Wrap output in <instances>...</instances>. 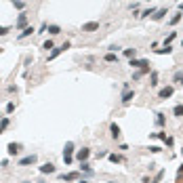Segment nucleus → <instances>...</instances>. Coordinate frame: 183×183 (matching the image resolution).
Segmentation results:
<instances>
[{"label": "nucleus", "instance_id": "a19ab883", "mask_svg": "<svg viewBox=\"0 0 183 183\" xmlns=\"http://www.w3.org/2000/svg\"><path fill=\"white\" fill-rule=\"evenodd\" d=\"M183 177V166H179V171H177V181Z\"/></svg>", "mask_w": 183, "mask_h": 183}, {"label": "nucleus", "instance_id": "a18cd8bd", "mask_svg": "<svg viewBox=\"0 0 183 183\" xmlns=\"http://www.w3.org/2000/svg\"><path fill=\"white\" fill-rule=\"evenodd\" d=\"M181 154H183V149H181Z\"/></svg>", "mask_w": 183, "mask_h": 183}, {"label": "nucleus", "instance_id": "f8f14e48", "mask_svg": "<svg viewBox=\"0 0 183 183\" xmlns=\"http://www.w3.org/2000/svg\"><path fill=\"white\" fill-rule=\"evenodd\" d=\"M109 137L112 139H120V126H118L116 122L109 124Z\"/></svg>", "mask_w": 183, "mask_h": 183}, {"label": "nucleus", "instance_id": "f03ea898", "mask_svg": "<svg viewBox=\"0 0 183 183\" xmlns=\"http://www.w3.org/2000/svg\"><path fill=\"white\" fill-rule=\"evenodd\" d=\"M72 154H74V143L67 141V143H65V149H63V162H65V164H72V160H74Z\"/></svg>", "mask_w": 183, "mask_h": 183}, {"label": "nucleus", "instance_id": "473e14b6", "mask_svg": "<svg viewBox=\"0 0 183 183\" xmlns=\"http://www.w3.org/2000/svg\"><path fill=\"white\" fill-rule=\"evenodd\" d=\"M15 112V101H8L6 103V114H13Z\"/></svg>", "mask_w": 183, "mask_h": 183}, {"label": "nucleus", "instance_id": "1a4fd4ad", "mask_svg": "<svg viewBox=\"0 0 183 183\" xmlns=\"http://www.w3.org/2000/svg\"><path fill=\"white\" fill-rule=\"evenodd\" d=\"M103 61L105 63H120V57H118V53H105Z\"/></svg>", "mask_w": 183, "mask_h": 183}, {"label": "nucleus", "instance_id": "6e6552de", "mask_svg": "<svg viewBox=\"0 0 183 183\" xmlns=\"http://www.w3.org/2000/svg\"><path fill=\"white\" fill-rule=\"evenodd\" d=\"M6 152H8V156H17V154L21 152V143H15V141H11V143L6 145Z\"/></svg>", "mask_w": 183, "mask_h": 183}, {"label": "nucleus", "instance_id": "4be33fe9", "mask_svg": "<svg viewBox=\"0 0 183 183\" xmlns=\"http://www.w3.org/2000/svg\"><path fill=\"white\" fill-rule=\"evenodd\" d=\"M124 57H129V59H137V48H124Z\"/></svg>", "mask_w": 183, "mask_h": 183}, {"label": "nucleus", "instance_id": "c9c22d12", "mask_svg": "<svg viewBox=\"0 0 183 183\" xmlns=\"http://www.w3.org/2000/svg\"><path fill=\"white\" fill-rule=\"evenodd\" d=\"M46 30H48V23H46V21H44V23H42V25L38 28V32H36V34H44Z\"/></svg>", "mask_w": 183, "mask_h": 183}, {"label": "nucleus", "instance_id": "cd10ccee", "mask_svg": "<svg viewBox=\"0 0 183 183\" xmlns=\"http://www.w3.org/2000/svg\"><path fill=\"white\" fill-rule=\"evenodd\" d=\"M173 114H175V116H177V118H181V116H183V105H181V103H179V105H175V107H173Z\"/></svg>", "mask_w": 183, "mask_h": 183}, {"label": "nucleus", "instance_id": "c756f323", "mask_svg": "<svg viewBox=\"0 0 183 183\" xmlns=\"http://www.w3.org/2000/svg\"><path fill=\"white\" fill-rule=\"evenodd\" d=\"M175 38H177V32H171V34H168V36L164 38V44H171V42H173Z\"/></svg>", "mask_w": 183, "mask_h": 183}, {"label": "nucleus", "instance_id": "a878e982", "mask_svg": "<svg viewBox=\"0 0 183 183\" xmlns=\"http://www.w3.org/2000/svg\"><path fill=\"white\" fill-rule=\"evenodd\" d=\"M42 48H44V51H53V48H55V42H53V38L44 40V42H42Z\"/></svg>", "mask_w": 183, "mask_h": 183}, {"label": "nucleus", "instance_id": "412c9836", "mask_svg": "<svg viewBox=\"0 0 183 183\" xmlns=\"http://www.w3.org/2000/svg\"><path fill=\"white\" fill-rule=\"evenodd\" d=\"M156 53H158V55H171V53H173V46L164 44L162 48H156Z\"/></svg>", "mask_w": 183, "mask_h": 183}, {"label": "nucleus", "instance_id": "6ab92c4d", "mask_svg": "<svg viewBox=\"0 0 183 183\" xmlns=\"http://www.w3.org/2000/svg\"><path fill=\"white\" fill-rule=\"evenodd\" d=\"M149 72H152V67L147 65V67H143V70H139V72H135V74H133V80H139V78H143V76H145V74H149Z\"/></svg>", "mask_w": 183, "mask_h": 183}, {"label": "nucleus", "instance_id": "ea45409f", "mask_svg": "<svg viewBox=\"0 0 183 183\" xmlns=\"http://www.w3.org/2000/svg\"><path fill=\"white\" fill-rule=\"evenodd\" d=\"M164 143H166L168 147H173V143H175V139H173V137H166V139H164Z\"/></svg>", "mask_w": 183, "mask_h": 183}, {"label": "nucleus", "instance_id": "c03bdc74", "mask_svg": "<svg viewBox=\"0 0 183 183\" xmlns=\"http://www.w3.org/2000/svg\"><path fill=\"white\" fill-rule=\"evenodd\" d=\"M23 183H32V181H23Z\"/></svg>", "mask_w": 183, "mask_h": 183}, {"label": "nucleus", "instance_id": "7c9ffc66", "mask_svg": "<svg viewBox=\"0 0 183 183\" xmlns=\"http://www.w3.org/2000/svg\"><path fill=\"white\" fill-rule=\"evenodd\" d=\"M13 6L19 8V11H23V8H25V2H23V0H13Z\"/></svg>", "mask_w": 183, "mask_h": 183}, {"label": "nucleus", "instance_id": "58836bf2", "mask_svg": "<svg viewBox=\"0 0 183 183\" xmlns=\"http://www.w3.org/2000/svg\"><path fill=\"white\" fill-rule=\"evenodd\" d=\"M105 156H109V154H107V149H101V152H97V158H105Z\"/></svg>", "mask_w": 183, "mask_h": 183}, {"label": "nucleus", "instance_id": "2f4dec72", "mask_svg": "<svg viewBox=\"0 0 183 183\" xmlns=\"http://www.w3.org/2000/svg\"><path fill=\"white\" fill-rule=\"evenodd\" d=\"M118 51H122V46L120 44H109L107 46V53H118Z\"/></svg>", "mask_w": 183, "mask_h": 183}, {"label": "nucleus", "instance_id": "9d476101", "mask_svg": "<svg viewBox=\"0 0 183 183\" xmlns=\"http://www.w3.org/2000/svg\"><path fill=\"white\" fill-rule=\"evenodd\" d=\"M61 179H63V181H80V173L72 171V173H65V175H61Z\"/></svg>", "mask_w": 183, "mask_h": 183}, {"label": "nucleus", "instance_id": "bb28decb", "mask_svg": "<svg viewBox=\"0 0 183 183\" xmlns=\"http://www.w3.org/2000/svg\"><path fill=\"white\" fill-rule=\"evenodd\" d=\"M6 126H8V116H4V118L0 120V135L6 131Z\"/></svg>", "mask_w": 183, "mask_h": 183}, {"label": "nucleus", "instance_id": "e433bc0d", "mask_svg": "<svg viewBox=\"0 0 183 183\" xmlns=\"http://www.w3.org/2000/svg\"><path fill=\"white\" fill-rule=\"evenodd\" d=\"M149 152H152V154H160V152H162V147H158V145H152V147H149Z\"/></svg>", "mask_w": 183, "mask_h": 183}, {"label": "nucleus", "instance_id": "4468645a", "mask_svg": "<svg viewBox=\"0 0 183 183\" xmlns=\"http://www.w3.org/2000/svg\"><path fill=\"white\" fill-rule=\"evenodd\" d=\"M34 32H36V28H34V25H28L25 30H21V34H19L17 38H19V40H23V38H28V36H32Z\"/></svg>", "mask_w": 183, "mask_h": 183}, {"label": "nucleus", "instance_id": "c85d7f7f", "mask_svg": "<svg viewBox=\"0 0 183 183\" xmlns=\"http://www.w3.org/2000/svg\"><path fill=\"white\" fill-rule=\"evenodd\" d=\"M156 122H158V126H164V122H166V120H164V114H162V112H158V114H156Z\"/></svg>", "mask_w": 183, "mask_h": 183}, {"label": "nucleus", "instance_id": "4c0bfd02", "mask_svg": "<svg viewBox=\"0 0 183 183\" xmlns=\"http://www.w3.org/2000/svg\"><path fill=\"white\" fill-rule=\"evenodd\" d=\"M162 177H164V171H160V173L156 175V179H154L152 183H160V179H162Z\"/></svg>", "mask_w": 183, "mask_h": 183}, {"label": "nucleus", "instance_id": "f704fd0d", "mask_svg": "<svg viewBox=\"0 0 183 183\" xmlns=\"http://www.w3.org/2000/svg\"><path fill=\"white\" fill-rule=\"evenodd\" d=\"M8 32H11V28H6V25H0V38H2V36H6Z\"/></svg>", "mask_w": 183, "mask_h": 183}, {"label": "nucleus", "instance_id": "7ed1b4c3", "mask_svg": "<svg viewBox=\"0 0 183 183\" xmlns=\"http://www.w3.org/2000/svg\"><path fill=\"white\" fill-rule=\"evenodd\" d=\"M129 65L133 67V70H143V67H147V65H152L147 59H129Z\"/></svg>", "mask_w": 183, "mask_h": 183}, {"label": "nucleus", "instance_id": "a211bd4d", "mask_svg": "<svg viewBox=\"0 0 183 183\" xmlns=\"http://www.w3.org/2000/svg\"><path fill=\"white\" fill-rule=\"evenodd\" d=\"M46 32H48L51 36H59V34H61V28H59L57 23H48V30H46Z\"/></svg>", "mask_w": 183, "mask_h": 183}, {"label": "nucleus", "instance_id": "f257e3e1", "mask_svg": "<svg viewBox=\"0 0 183 183\" xmlns=\"http://www.w3.org/2000/svg\"><path fill=\"white\" fill-rule=\"evenodd\" d=\"M133 99H135V91L131 89V84H129V82H124V84H122V95H120L122 105H129Z\"/></svg>", "mask_w": 183, "mask_h": 183}, {"label": "nucleus", "instance_id": "9b49d317", "mask_svg": "<svg viewBox=\"0 0 183 183\" xmlns=\"http://www.w3.org/2000/svg\"><path fill=\"white\" fill-rule=\"evenodd\" d=\"M63 51H65V48H63V44H61V46H55V48L48 53V57H46V59H48V61H53V59H57V57H59Z\"/></svg>", "mask_w": 183, "mask_h": 183}, {"label": "nucleus", "instance_id": "393cba45", "mask_svg": "<svg viewBox=\"0 0 183 183\" xmlns=\"http://www.w3.org/2000/svg\"><path fill=\"white\" fill-rule=\"evenodd\" d=\"M80 171H84L87 175H93V168H91L89 162H80Z\"/></svg>", "mask_w": 183, "mask_h": 183}, {"label": "nucleus", "instance_id": "ddd939ff", "mask_svg": "<svg viewBox=\"0 0 183 183\" xmlns=\"http://www.w3.org/2000/svg\"><path fill=\"white\" fill-rule=\"evenodd\" d=\"M55 171H57V168H55V164H51V162H46V164L40 166V173H42V175H53Z\"/></svg>", "mask_w": 183, "mask_h": 183}, {"label": "nucleus", "instance_id": "79ce46f5", "mask_svg": "<svg viewBox=\"0 0 183 183\" xmlns=\"http://www.w3.org/2000/svg\"><path fill=\"white\" fill-rule=\"evenodd\" d=\"M156 137H158V139H162V141H164V139H166V133H164V131H162V133H158V135H156Z\"/></svg>", "mask_w": 183, "mask_h": 183}, {"label": "nucleus", "instance_id": "423d86ee", "mask_svg": "<svg viewBox=\"0 0 183 183\" xmlns=\"http://www.w3.org/2000/svg\"><path fill=\"white\" fill-rule=\"evenodd\" d=\"M36 160H38V156H36V154H30V156H23L17 164H19V166H30V164H36Z\"/></svg>", "mask_w": 183, "mask_h": 183}, {"label": "nucleus", "instance_id": "20e7f679", "mask_svg": "<svg viewBox=\"0 0 183 183\" xmlns=\"http://www.w3.org/2000/svg\"><path fill=\"white\" fill-rule=\"evenodd\" d=\"M173 95H175V87H173V84H168V87H164V89H160V91H158V99H162V101H164V99H168V97H173Z\"/></svg>", "mask_w": 183, "mask_h": 183}, {"label": "nucleus", "instance_id": "0eeeda50", "mask_svg": "<svg viewBox=\"0 0 183 183\" xmlns=\"http://www.w3.org/2000/svg\"><path fill=\"white\" fill-rule=\"evenodd\" d=\"M97 30H99V21H89V23H82V28H80V32H87V34L97 32Z\"/></svg>", "mask_w": 183, "mask_h": 183}, {"label": "nucleus", "instance_id": "aec40b11", "mask_svg": "<svg viewBox=\"0 0 183 183\" xmlns=\"http://www.w3.org/2000/svg\"><path fill=\"white\" fill-rule=\"evenodd\" d=\"M181 19H183V13H179V11H177V13H175V15H173V17L168 19V25H177V23H179Z\"/></svg>", "mask_w": 183, "mask_h": 183}, {"label": "nucleus", "instance_id": "2eb2a0df", "mask_svg": "<svg viewBox=\"0 0 183 183\" xmlns=\"http://www.w3.org/2000/svg\"><path fill=\"white\" fill-rule=\"evenodd\" d=\"M89 156H91V149H89V147H82V149L78 152V160H80V162H87Z\"/></svg>", "mask_w": 183, "mask_h": 183}, {"label": "nucleus", "instance_id": "39448f33", "mask_svg": "<svg viewBox=\"0 0 183 183\" xmlns=\"http://www.w3.org/2000/svg\"><path fill=\"white\" fill-rule=\"evenodd\" d=\"M30 23H28V13H21L19 17H17V21H15V30H25Z\"/></svg>", "mask_w": 183, "mask_h": 183}, {"label": "nucleus", "instance_id": "dca6fc26", "mask_svg": "<svg viewBox=\"0 0 183 183\" xmlns=\"http://www.w3.org/2000/svg\"><path fill=\"white\" fill-rule=\"evenodd\" d=\"M156 11H158L156 6H149V8H145V11H141V15H139V19H147V17H152V15H154Z\"/></svg>", "mask_w": 183, "mask_h": 183}, {"label": "nucleus", "instance_id": "f3484780", "mask_svg": "<svg viewBox=\"0 0 183 183\" xmlns=\"http://www.w3.org/2000/svg\"><path fill=\"white\" fill-rule=\"evenodd\" d=\"M164 15H166V8H158V11L152 15V21H162V19H164Z\"/></svg>", "mask_w": 183, "mask_h": 183}, {"label": "nucleus", "instance_id": "5701e85b", "mask_svg": "<svg viewBox=\"0 0 183 183\" xmlns=\"http://www.w3.org/2000/svg\"><path fill=\"white\" fill-rule=\"evenodd\" d=\"M149 87H158V72H149Z\"/></svg>", "mask_w": 183, "mask_h": 183}, {"label": "nucleus", "instance_id": "49530a36", "mask_svg": "<svg viewBox=\"0 0 183 183\" xmlns=\"http://www.w3.org/2000/svg\"><path fill=\"white\" fill-rule=\"evenodd\" d=\"M109 183H114V181H109Z\"/></svg>", "mask_w": 183, "mask_h": 183}, {"label": "nucleus", "instance_id": "72a5a7b5", "mask_svg": "<svg viewBox=\"0 0 183 183\" xmlns=\"http://www.w3.org/2000/svg\"><path fill=\"white\" fill-rule=\"evenodd\" d=\"M173 80H175V82H179V84H183V72H177Z\"/></svg>", "mask_w": 183, "mask_h": 183}, {"label": "nucleus", "instance_id": "37998d69", "mask_svg": "<svg viewBox=\"0 0 183 183\" xmlns=\"http://www.w3.org/2000/svg\"><path fill=\"white\" fill-rule=\"evenodd\" d=\"M76 183H89V181L87 179H80V181H76Z\"/></svg>", "mask_w": 183, "mask_h": 183}, {"label": "nucleus", "instance_id": "b1692460", "mask_svg": "<svg viewBox=\"0 0 183 183\" xmlns=\"http://www.w3.org/2000/svg\"><path fill=\"white\" fill-rule=\"evenodd\" d=\"M107 158H109V162H114V164H120V162H122V156H120V154H109Z\"/></svg>", "mask_w": 183, "mask_h": 183}]
</instances>
